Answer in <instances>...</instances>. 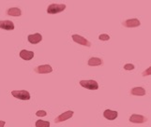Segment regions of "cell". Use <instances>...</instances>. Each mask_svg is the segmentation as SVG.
Wrapping results in <instances>:
<instances>
[{"label": "cell", "instance_id": "ac0fdd59", "mask_svg": "<svg viewBox=\"0 0 151 127\" xmlns=\"http://www.w3.org/2000/svg\"><path fill=\"white\" fill-rule=\"evenodd\" d=\"M36 115L39 116V117H45V116H47V112L44 110H39L36 112Z\"/></svg>", "mask_w": 151, "mask_h": 127}, {"label": "cell", "instance_id": "277c9868", "mask_svg": "<svg viewBox=\"0 0 151 127\" xmlns=\"http://www.w3.org/2000/svg\"><path fill=\"white\" fill-rule=\"evenodd\" d=\"M72 39H73V41H75L76 43L80 44V45L86 46V47H90L91 46L90 42L88 41L86 39H85L84 36H82L74 34V35H72Z\"/></svg>", "mask_w": 151, "mask_h": 127}, {"label": "cell", "instance_id": "ba28073f", "mask_svg": "<svg viewBox=\"0 0 151 127\" xmlns=\"http://www.w3.org/2000/svg\"><path fill=\"white\" fill-rule=\"evenodd\" d=\"M34 71L39 74H47V73H51L53 71V68H52V66L50 65H43V66H37L34 69Z\"/></svg>", "mask_w": 151, "mask_h": 127}, {"label": "cell", "instance_id": "ffe728a7", "mask_svg": "<svg viewBox=\"0 0 151 127\" xmlns=\"http://www.w3.org/2000/svg\"><path fill=\"white\" fill-rule=\"evenodd\" d=\"M124 69L126 70H133L134 69V66L132 63H126V65L124 66Z\"/></svg>", "mask_w": 151, "mask_h": 127}, {"label": "cell", "instance_id": "6da1fadb", "mask_svg": "<svg viewBox=\"0 0 151 127\" xmlns=\"http://www.w3.org/2000/svg\"><path fill=\"white\" fill-rule=\"evenodd\" d=\"M66 9L65 4H51L47 8V12L49 14H56L59 13Z\"/></svg>", "mask_w": 151, "mask_h": 127}, {"label": "cell", "instance_id": "8fae6325", "mask_svg": "<svg viewBox=\"0 0 151 127\" xmlns=\"http://www.w3.org/2000/svg\"><path fill=\"white\" fill-rule=\"evenodd\" d=\"M0 28L4 30H13L14 24L12 21H0Z\"/></svg>", "mask_w": 151, "mask_h": 127}, {"label": "cell", "instance_id": "52a82bcc", "mask_svg": "<svg viewBox=\"0 0 151 127\" xmlns=\"http://www.w3.org/2000/svg\"><path fill=\"white\" fill-rule=\"evenodd\" d=\"M147 121V119L143 115L140 114H132L131 117H129V121L133 123H144Z\"/></svg>", "mask_w": 151, "mask_h": 127}, {"label": "cell", "instance_id": "5b68a950", "mask_svg": "<svg viewBox=\"0 0 151 127\" xmlns=\"http://www.w3.org/2000/svg\"><path fill=\"white\" fill-rule=\"evenodd\" d=\"M72 116H73V111H66V112L60 114L59 116H57L56 119L55 120V123H62V121H65L67 120L70 119Z\"/></svg>", "mask_w": 151, "mask_h": 127}, {"label": "cell", "instance_id": "9c48e42d", "mask_svg": "<svg viewBox=\"0 0 151 127\" xmlns=\"http://www.w3.org/2000/svg\"><path fill=\"white\" fill-rule=\"evenodd\" d=\"M28 41L30 43L32 44H38L42 40V36H41L40 33H36V34H32V35H29L28 38H27Z\"/></svg>", "mask_w": 151, "mask_h": 127}, {"label": "cell", "instance_id": "3957f363", "mask_svg": "<svg viewBox=\"0 0 151 127\" xmlns=\"http://www.w3.org/2000/svg\"><path fill=\"white\" fill-rule=\"evenodd\" d=\"M12 96L20 100H29L31 98L30 93L27 91H12Z\"/></svg>", "mask_w": 151, "mask_h": 127}, {"label": "cell", "instance_id": "d6986e66", "mask_svg": "<svg viewBox=\"0 0 151 127\" xmlns=\"http://www.w3.org/2000/svg\"><path fill=\"white\" fill-rule=\"evenodd\" d=\"M143 77H147V76H150L151 75V66L148 67L147 69H145L143 73H142Z\"/></svg>", "mask_w": 151, "mask_h": 127}, {"label": "cell", "instance_id": "5bb4252c", "mask_svg": "<svg viewBox=\"0 0 151 127\" xmlns=\"http://www.w3.org/2000/svg\"><path fill=\"white\" fill-rule=\"evenodd\" d=\"M131 93L137 96H144L145 95V90L143 87H134L131 90Z\"/></svg>", "mask_w": 151, "mask_h": 127}, {"label": "cell", "instance_id": "8992f818", "mask_svg": "<svg viewBox=\"0 0 151 127\" xmlns=\"http://www.w3.org/2000/svg\"><path fill=\"white\" fill-rule=\"evenodd\" d=\"M123 26L125 27H128V28H133V27H138L141 24L140 23V21L136 18H133V19H129L127 21H125V22L122 23Z\"/></svg>", "mask_w": 151, "mask_h": 127}, {"label": "cell", "instance_id": "44dd1931", "mask_svg": "<svg viewBox=\"0 0 151 127\" xmlns=\"http://www.w3.org/2000/svg\"><path fill=\"white\" fill-rule=\"evenodd\" d=\"M5 126V121H0V127H4Z\"/></svg>", "mask_w": 151, "mask_h": 127}, {"label": "cell", "instance_id": "4fadbf2b", "mask_svg": "<svg viewBox=\"0 0 151 127\" xmlns=\"http://www.w3.org/2000/svg\"><path fill=\"white\" fill-rule=\"evenodd\" d=\"M103 63V61L101 59V58H97V57H92L88 60L87 65L90 66H101Z\"/></svg>", "mask_w": 151, "mask_h": 127}, {"label": "cell", "instance_id": "30bf717a", "mask_svg": "<svg viewBox=\"0 0 151 127\" xmlns=\"http://www.w3.org/2000/svg\"><path fill=\"white\" fill-rule=\"evenodd\" d=\"M117 115H118V113L116 112V111H114V110H111V109H106L103 112L104 118H106L107 120H110V121H113L114 119H116Z\"/></svg>", "mask_w": 151, "mask_h": 127}, {"label": "cell", "instance_id": "7c38bea8", "mask_svg": "<svg viewBox=\"0 0 151 127\" xmlns=\"http://www.w3.org/2000/svg\"><path fill=\"white\" fill-rule=\"evenodd\" d=\"M20 57L22 59L25 60V61H29L34 57V52L33 51H28L27 50H23L20 51Z\"/></svg>", "mask_w": 151, "mask_h": 127}, {"label": "cell", "instance_id": "e0dca14e", "mask_svg": "<svg viewBox=\"0 0 151 127\" xmlns=\"http://www.w3.org/2000/svg\"><path fill=\"white\" fill-rule=\"evenodd\" d=\"M99 39H100V40L106 41V40L110 39V36H109V35H107V34H101V35H100V36H99Z\"/></svg>", "mask_w": 151, "mask_h": 127}, {"label": "cell", "instance_id": "7a4b0ae2", "mask_svg": "<svg viewBox=\"0 0 151 127\" xmlns=\"http://www.w3.org/2000/svg\"><path fill=\"white\" fill-rule=\"evenodd\" d=\"M80 85L84 88H86L88 90H98L99 89V84L96 81H81Z\"/></svg>", "mask_w": 151, "mask_h": 127}, {"label": "cell", "instance_id": "2e32d148", "mask_svg": "<svg viewBox=\"0 0 151 127\" xmlns=\"http://www.w3.org/2000/svg\"><path fill=\"white\" fill-rule=\"evenodd\" d=\"M36 127H50V123L42 120H39L36 121Z\"/></svg>", "mask_w": 151, "mask_h": 127}, {"label": "cell", "instance_id": "9a60e30c", "mask_svg": "<svg viewBox=\"0 0 151 127\" xmlns=\"http://www.w3.org/2000/svg\"><path fill=\"white\" fill-rule=\"evenodd\" d=\"M7 14L9 16H14V17H19L22 14V11L18 8H10L7 10Z\"/></svg>", "mask_w": 151, "mask_h": 127}]
</instances>
